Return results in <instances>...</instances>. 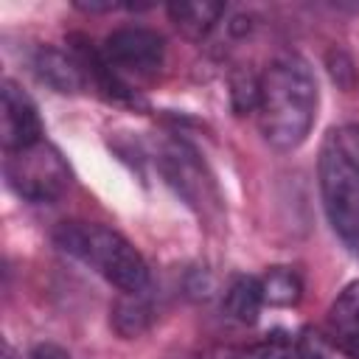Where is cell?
Masks as SVG:
<instances>
[{
    "label": "cell",
    "mask_w": 359,
    "mask_h": 359,
    "mask_svg": "<svg viewBox=\"0 0 359 359\" xmlns=\"http://www.w3.org/2000/svg\"><path fill=\"white\" fill-rule=\"evenodd\" d=\"M258 126L269 146L280 151L297 149L317 115V81L306 59L278 56L258 79Z\"/></svg>",
    "instance_id": "cell-1"
},
{
    "label": "cell",
    "mask_w": 359,
    "mask_h": 359,
    "mask_svg": "<svg viewBox=\"0 0 359 359\" xmlns=\"http://www.w3.org/2000/svg\"><path fill=\"white\" fill-rule=\"evenodd\" d=\"M53 241L84 266L107 278L126 294L146 292L149 266L143 255L118 230L95 222H62L53 230Z\"/></svg>",
    "instance_id": "cell-2"
},
{
    "label": "cell",
    "mask_w": 359,
    "mask_h": 359,
    "mask_svg": "<svg viewBox=\"0 0 359 359\" xmlns=\"http://www.w3.org/2000/svg\"><path fill=\"white\" fill-rule=\"evenodd\" d=\"M320 191L334 233L359 255V135L337 129L320 151Z\"/></svg>",
    "instance_id": "cell-3"
},
{
    "label": "cell",
    "mask_w": 359,
    "mask_h": 359,
    "mask_svg": "<svg viewBox=\"0 0 359 359\" xmlns=\"http://www.w3.org/2000/svg\"><path fill=\"white\" fill-rule=\"evenodd\" d=\"M6 182L28 202H53L70 185V168L65 157L45 140L6 151Z\"/></svg>",
    "instance_id": "cell-4"
},
{
    "label": "cell",
    "mask_w": 359,
    "mask_h": 359,
    "mask_svg": "<svg viewBox=\"0 0 359 359\" xmlns=\"http://www.w3.org/2000/svg\"><path fill=\"white\" fill-rule=\"evenodd\" d=\"M98 53H101L107 70L123 81V76H135V79L154 76L163 67L165 45L157 31H149L140 25H126V28H115L104 39Z\"/></svg>",
    "instance_id": "cell-5"
},
{
    "label": "cell",
    "mask_w": 359,
    "mask_h": 359,
    "mask_svg": "<svg viewBox=\"0 0 359 359\" xmlns=\"http://www.w3.org/2000/svg\"><path fill=\"white\" fill-rule=\"evenodd\" d=\"M42 140V121L34 101L14 84L3 81V146L17 151Z\"/></svg>",
    "instance_id": "cell-6"
},
{
    "label": "cell",
    "mask_w": 359,
    "mask_h": 359,
    "mask_svg": "<svg viewBox=\"0 0 359 359\" xmlns=\"http://www.w3.org/2000/svg\"><path fill=\"white\" fill-rule=\"evenodd\" d=\"M163 157H165V160H163V171H165L168 182H171L191 205L208 202V196H213L210 182L202 180V168H199L194 151H188L185 146H171ZM213 199H216V196H213Z\"/></svg>",
    "instance_id": "cell-7"
},
{
    "label": "cell",
    "mask_w": 359,
    "mask_h": 359,
    "mask_svg": "<svg viewBox=\"0 0 359 359\" xmlns=\"http://www.w3.org/2000/svg\"><path fill=\"white\" fill-rule=\"evenodd\" d=\"M34 70H36L39 81L50 84L56 93H79L87 79L81 62L56 48H39V53L34 59Z\"/></svg>",
    "instance_id": "cell-8"
},
{
    "label": "cell",
    "mask_w": 359,
    "mask_h": 359,
    "mask_svg": "<svg viewBox=\"0 0 359 359\" xmlns=\"http://www.w3.org/2000/svg\"><path fill=\"white\" fill-rule=\"evenodd\" d=\"M328 323H331V334L348 348L353 359H359V280L348 283L339 292V297L328 311Z\"/></svg>",
    "instance_id": "cell-9"
},
{
    "label": "cell",
    "mask_w": 359,
    "mask_h": 359,
    "mask_svg": "<svg viewBox=\"0 0 359 359\" xmlns=\"http://www.w3.org/2000/svg\"><path fill=\"white\" fill-rule=\"evenodd\" d=\"M264 306V289H261V278H252V275H238L230 286H227V294H224V311L250 325L258 320V311Z\"/></svg>",
    "instance_id": "cell-10"
},
{
    "label": "cell",
    "mask_w": 359,
    "mask_h": 359,
    "mask_svg": "<svg viewBox=\"0 0 359 359\" xmlns=\"http://www.w3.org/2000/svg\"><path fill=\"white\" fill-rule=\"evenodd\" d=\"M222 14H224V6L222 3H174V6H168L171 22L185 36H191V39L205 36L219 22Z\"/></svg>",
    "instance_id": "cell-11"
},
{
    "label": "cell",
    "mask_w": 359,
    "mask_h": 359,
    "mask_svg": "<svg viewBox=\"0 0 359 359\" xmlns=\"http://www.w3.org/2000/svg\"><path fill=\"white\" fill-rule=\"evenodd\" d=\"M294 359H353V356L334 334L306 328L294 339Z\"/></svg>",
    "instance_id": "cell-12"
},
{
    "label": "cell",
    "mask_w": 359,
    "mask_h": 359,
    "mask_svg": "<svg viewBox=\"0 0 359 359\" xmlns=\"http://www.w3.org/2000/svg\"><path fill=\"white\" fill-rule=\"evenodd\" d=\"M261 289H264V303L272 306H294L300 300V278L286 269V266H275L261 278Z\"/></svg>",
    "instance_id": "cell-13"
},
{
    "label": "cell",
    "mask_w": 359,
    "mask_h": 359,
    "mask_svg": "<svg viewBox=\"0 0 359 359\" xmlns=\"http://www.w3.org/2000/svg\"><path fill=\"white\" fill-rule=\"evenodd\" d=\"M230 359H294V342H292L286 334L275 331V334L264 337L261 342H255V345L238 351V353L230 356Z\"/></svg>",
    "instance_id": "cell-14"
},
{
    "label": "cell",
    "mask_w": 359,
    "mask_h": 359,
    "mask_svg": "<svg viewBox=\"0 0 359 359\" xmlns=\"http://www.w3.org/2000/svg\"><path fill=\"white\" fill-rule=\"evenodd\" d=\"M140 294V292H137ZM137 294H129V300H121L115 306V325L121 334L132 337V334H140L146 328V306L137 300Z\"/></svg>",
    "instance_id": "cell-15"
},
{
    "label": "cell",
    "mask_w": 359,
    "mask_h": 359,
    "mask_svg": "<svg viewBox=\"0 0 359 359\" xmlns=\"http://www.w3.org/2000/svg\"><path fill=\"white\" fill-rule=\"evenodd\" d=\"M28 359H70L59 345H53V342H42V345H36L31 353H28Z\"/></svg>",
    "instance_id": "cell-16"
}]
</instances>
